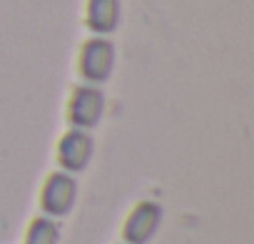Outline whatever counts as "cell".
I'll return each mask as SVG.
<instances>
[{
    "label": "cell",
    "instance_id": "6da1fadb",
    "mask_svg": "<svg viewBox=\"0 0 254 244\" xmlns=\"http://www.w3.org/2000/svg\"><path fill=\"white\" fill-rule=\"evenodd\" d=\"M115 70V45L107 38L92 35L82 43L77 55V72L87 85H102Z\"/></svg>",
    "mask_w": 254,
    "mask_h": 244
},
{
    "label": "cell",
    "instance_id": "7a4b0ae2",
    "mask_svg": "<svg viewBox=\"0 0 254 244\" xmlns=\"http://www.w3.org/2000/svg\"><path fill=\"white\" fill-rule=\"evenodd\" d=\"M77 202V182H75V175L70 172H50L40 187V209L45 217H53V219H60V217H67L72 212Z\"/></svg>",
    "mask_w": 254,
    "mask_h": 244
},
{
    "label": "cell",
    "instance_id": "3957f363",
    "mask_svg": "<svg viewBox=\"0 0 254 244\" xmlns=\"http://www.w3.org/2000/svg\"><path fill=\"white\" fill-rule=\"evenodd\" d=\"M105 95L97 85H77L67 100V122L77 130H92L102 120Z\"/></svg>",
    "mask_w": 254,
    "mask_h": 244
},
{
    "label": "cell",
    "instance_id": "277c9868",
    "mask_svg": "<svg viewBox=\"0 0 254 244\" xmlns=\"http://www.w3.org/2000/svg\"><path fill=\"white\" fill-rule=\"evenodd\" d=\"M92 155H95V140H92L90 130L70 127L58 140V147H55V157H58L60 170L70 172V175L87 170V165L92 162Z\"/></svg>",
    "mask_w": 254,
    "mask_h": 244
},
{
    "label": "cell",
    "instance_id": "5b68a950",
    "mask_svg": "<svg viewBox=\"0 0 254 244\" xmlns=\"http://www.w3.org/2000/svg\"><path fill=\"white\" fill-rule=\"evenodd\" d=\"M162 222V207L152 199L137 202L122 222V244H147Z\"/></svg>",
    "mask_w": 254,
    "mask_h": 244
},
{
    "label": "cell",
    "instance_id": "8992f818",
    "mask_svg": "<svg viewBox=\"0 0 254 244\" xmlns=\"http://www.w3.org/2000/svg\"><path fill=\"white\" fill-rule=\"evenodd\" d=\"M85 25L92 35H110L120 25V0H87Z\"/></svg>",
    "mask_w": 254,
    "mask_h": 244
},
{
    "label": "cell",
    "instance_id": "52a82bcc",
    "mask_svg": "<svg viewBox=\"0 0 254 244\" xmlns=\"http://www.w3.org/2000/svg\"><path fill=\"white\" fill-rule=\"evenodd\" d=\"M58 242H60L58 219L45 217V214L30 219V224L25 229V237H23V244H58Z\"/></svg>",
    "mask_w": 254,
    "mask_h": 244
}]
</instances>
